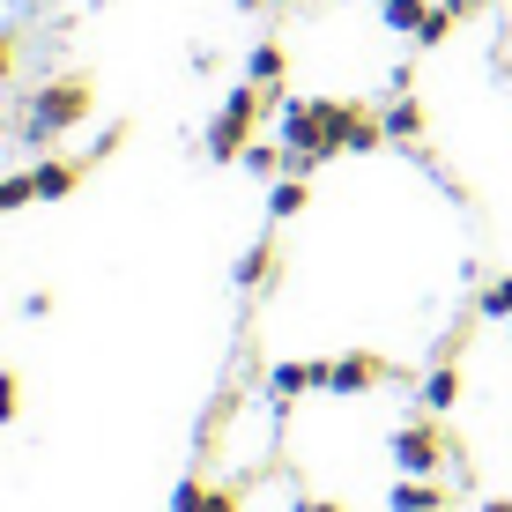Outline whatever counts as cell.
Here are the masks:
<instances>
[{"instance_id":"4fadbf2b","label":"cell","mask_w":512,"mask_h":512,"mask_svg":"<svg viewBox=\"0 0 512 512\" xmlns=\"http://www.w3.org/2000/svg\"><path fill=\"white\" fill-rule=\"evenodd\" d=\"M268 216H275V223L305 216V179H297V171H290V179H275V186H268Z\"/></svg>"},{"instance_id":"30bf717a","label":"cell","mask_w":512,"mask_h":512,"mask_svg":"<svg viewBox=\"0 0 512 512\" xmlns=\"http://www.w3.org/2000/svg\"><path fill=\"white\" fill-rule=\"evenodd\" d=\"M461 0H431V15H423V30H416V45H446L453 38V23H461Z\"/></svg>"},{"instance_id":"5bb4252c","label":"cell","mask_w":512,"mask_h":512,"mask_svg":"<svg viewBox=\"0 0 512 512\" xmlns=\"http://www.w3.org/2000/svg\"><path fill=\"white\" fill-rule=\"evenodd\" d=\"M282 67H290V60H282V45H253V60H245V82H260V90H268V97H275V82H282Z\"/></svg>"},{"instance_id":"8992f818","label":"cell","mask_w":512,"mask_h":512,"mask_svg":"<svg viewBox=\"0 0 512 512\" xmlns=\"http://www.w3.org/2000/svg\"><path fill=\"white\" fill-rule=\"evenodd\" d=\"M386 512H446V483H394Z\"/></svg>"},{"instance_id":"d6986e66","label":"cell","mask_w":512,"mask_h":512,"mask_svg":"<svg viewBox=\"0 0 512 512\" xmlns=\"http://www.w3.org/2000/svg\"><path fill=\"white\" fill-rule=\"evenodd\" d=\"M15 409H23V386H15V372H0V423H15Z\"/></svg>"},{"instance_id":"2e32d148","label":"cell","mask_w":512,"mask_h":512,"mask_svg":"<svg viewBox=\"0 0 512 512\" xmlns=\"http://www.w3.org/2000/svg\"><path fill=\"white\" fill-rule=\"evenodd\" d=\"M23 201H38V179H30V171L0 179V216H8V208H23Z\"/></svg>"},{"instance_id":"cb8c5ba5","label":"cell","mask_w":512,"mask_h":512,"mask_svg":"<svg viewBox=\"0 0 512 512\" xmlns=\"http://www.w3.org/2000/svg\"><path fill=\"white\" fill-rule=\"evenodd\" d=\"M238 8H268V0H238Z\"/></svg>"},{"instance_id":"7a4b0ae2","label":"cell","mask_w":512,"mask_h":512,"mask_svg":"<svg viewBox=\"0 0 512 512\" xmlns=\"http://www.w3.org/2000/svg\"><path fill=\"white\" fill-rule=\"evenodd\" d=\"M260 104H268V90H260V82H238V90L223 97L216 127H208V156H216V164H238V149H245V141H253V127H260Z\"/></svg>"},{"instance_id":"9a60e30c","label":"cell","mask_w":512,"mask_h":512,"mask_svg":"<svg viewBox=\"0 0 512 512\" xmlns=\"http://www.w3.org/2000/svg\"><path fill=\"white\" fill-rule=\"evenodd\" d=\"M305 386H312V364H275V372H268V394H275V401L305 394Z\"/></svg>"},{"instance_id":"e0dca14e","label":"cell","mask_w":512,"mask_h":512,"mask_svg":"<svg viewBox=\"0 0 512 512\" xmlns=\"http://www.w3.org/2000/svg\"><path fill=\"white\" fill-rule=\"evenodd\" d=\"M483 312H490V320H512V275L483 282Z\"/></svg>"},{"instance_id":"5b68a950","label":"cell","mask_w":512,"mask_h":512,"mask_svg":"<svg viewBox=\"0 0 512 512\" xmlns=\"http://www.w3.org/2000/svg\"><path fill=\"white\" fill-rule=\"evenodd\" d=\"M30 179H38V201H67V193L82 186V164H60V156H45V164H30Z\"/></svg>"},{"instance_id":"44dd1931","label":"cell","mask_w":512,"mask_h":512,"mask_svg":"<svg viewBox=\"0 0 512 512\" xmlns=\"http://www.w3.org/2000/svg\"><path fill=\"white\" fill-rule=\"evenodd\" d=\"M8 67H15V38H0V82H8Z\"/></svg>"},{"instance_id":"d4e9b609","label":"cell","mask_w":512,"mask_h":512,"mask_svg":"<svg viewBox=\"0 0 512 512\" xmlns=\"http://www.w3.org/2000/svg\"><path fill=\"white\" fill-rule=\"evenodd\" d=\"M461 8H490V0H461Z\"/></svg>"},{"instance_id":"ffe728a7","label":"cell","mask_w":512,"mask_h":512,"mask_svg":"<svg viewBox=\"0 0 512 512\" xmlns=\"http://www.w3.org/2000/svg\"><path fill=\"white\" fill-rule=\"evenodd\" d=\"M201 512H238V498H231V490H208V505Z\"/></svg>"},{"instance_id":"ac0fdd59","label":"cell","mask_w":512,"mask_h":512,"mask_svg":"<svg viewBox=\"0 0 512 512\" xmlns=\"http://www.w3.org/2000/svg\"><path fill=\"white\" fill-rule=\"evenodd\" d=\"M208 505V490H201V475H186L179 490H171V512H201Z\"/></svg>"},{"instance_id":"7402d4cb","label":"cell","mask_w":512,"mask_h":512,"mask_svg":"<svg viewBox=\"0 0 512 512\" xmlns=\"http://www.w3.org/2000/svg\"><path fill=\"white\" fill-rule=\"evenodd\" d=\"M297 512H342V505H320V498H297Z\"/></svg>"},{"instance_id":"7c38bea8","label":"cell","mask_w":512,"mask_h":512,"mask_svg":"<svg viewBox=\"0 0 512 512\" xmlns=\"http://www.w3.org/2000/svg\"><path fill=\"white\" fill-rule=\"evenodd\" d=\"M423 15H431V0H379V23H386V30H401V38H416Z\"/></svg>"},{"instance_id":"277c9868","label":"cell","mask_w":512,"mask_h":512,"mask_svg":"<svg viewBox=\"0 0 512 512\" xmlns=\"http://www.w3.org/2000/svg\"><path fill=\"white\" fill-rule=\"evenodd\" d=\"M379 379H394V364L372 357V349H349V357L327 364V386H320V394H372Z\"/></svg>"},{"instance_id":"9c48e42d","label":"cell","mask_w":512,"mask_h":512,"mask_svg":"<svg viewBox=\"0 0 512 512\" xmlns=\"http://www.w3.org/2000/svg\"><path fill=\"white\" fill-rule=\"evenodd\" d=\"M379 119H386V141H416V134H423V104H416V97H394Z\"/></svg>"},{"instance_id":"603a6c76","label":"cell","mask_w":512,"mask_h":512,"mask_svg":"<svg viewBox=\"0 0 512 512\" xmlns=\"http://www.w3.org/2000/svg\"><path fill=\"white\" fill-rule=\"evenodd\" d=\"M483 512H512V498H483Z\"/></svg>"},{"instance_id":"3957f363","label":"cell","mask_w":512,"mask_h":512,"mask_svg":"<svg viewBox=\"0 0 512 512\" xmlns=\"http://www.w3.org/2000/svg\"><path fill=\"white\" fill-rule=\"evenodd\" d=\"M386 453H394L401 475H438V468H446V438H438L431 423H409V431H394V438H386Z\"/></svg>"},{"instance_id":"ba28073f","label":"cell","mask_w":512,"mask_h":512,"mask_svg":"<svg viewBox=\"0 0 512 512\" xmlns=\"http://www.w3.org/2000/svg\"><path fill=\"white\" fill-rule=\"evenodd\" d=\"M238 290H260V282H275V238H260V245H245V260H238Z\"/></svg>"},{"instance_id":"6da1fadb","label":"cell","mask_w":512,"mask_h":512,"mask_svg":"<svg viewBox=\"0 0 512 512\" xmlns=\"http://www.w3.org/2000/svg\"><path fill=\"white\" fill-rule=\"evenodd\" d=\"M82 119H90V82H52V90H38L23 104V134L30 141H52V134L82 127Z\"/></svg>"},{"instance_id":"8fae6325","label":"cell","mask_w":512,"mask_h":512,"mask_svg":"<svg viewBox=\"0 0 512 512\" xmlns=\"http://www.w3.org/2000/svg\"><path fill=\"white\" fill-rule=\"evenodd\" d=\"M453 401H461V372H453V364H438V372L423 379V409H431V416H446Z\"/></svg>"},{"instance_id":"52a82bcc","label":"cell","mask_w":512,"mask_h":512,"mask_svg":"<svg viewBox=\"0 0 512 512\" xmlns=\"http://www.w3.org/2000/svg\"><path fill=\"white\" fill-rule=\"evenodd\" d=\"M238 164L253 171V179H282V171H290V149H282V141H245Z\"/></svg>"}]
</instances>
